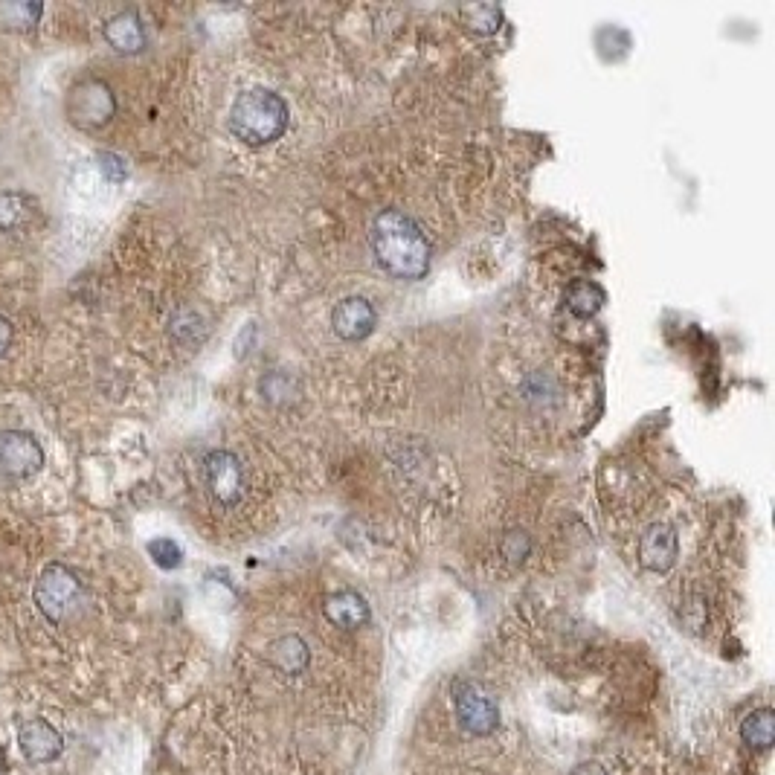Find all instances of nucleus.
<instances>
[{
	"label": "nucleus",
	"instance_id": "nucleus-1",
	"mask_svg": "<svg viewBox=\"0 0 775 775\" xmlns=\"http://www.w3.org/2000/svg\"><path fill=\"white\" fill-rule=\"evenodd\" d=\"M372 253L395 279L416 282L430 268V244L416 221L401 209H384L372 221Z\"/></svg>",
	"mask_w": 775,
	"mask_h": 775
},
{
	"label": "nucleus",
	"instance_id": "nucleus-2",
	"mask_svg": "<svg viewBox=\"0 0 775 775\" xmlns=\"http://www.w3.org/2000/svg\"><path fill=\"white\" fill-rule=\"evenodd\" d=\"M288 128V105L273 90H247L230 111V131L247 146H268Z\"/></svg>",
	"mask_w": 775,
	"mask_h": 775
},
{
	"label": "nucleus",
	"instance_id": "nucleus-3",
	"mask_svg": "<svg viewBox=\"0 0 775 775\" xmlns=\"http://www.w3.org/2000/svg\"><path fill=\"white\" fill-rule=\"evenodd\" d=\"M64 117L82 131H99L117 117V96L105 79H79L64 96Z\"/></svg>",
	"mask_w": 775,
	"mask_h": 775
},
{
	"label": "nucleus",
	"instance_id": "nucleus-4",
	"mask_svg": "<svg viewBox=\"0 0 775 775\" xmlns=\"http://www.w3.org/2000/svg\"><path fill=\"white\" fill-rule=\"evenodd\" d=\"M44 465H47V453L35 433L21 427L0 430V477L9 482H27L38 477Z\"/></svg>",
	"mask_w": 775,
	"mask_h": 775
},
{
	"label": "nucleus",
	"instance_id": "nucleus-5",
	"mask_svg": "<svg viewBox=\"0 0 775 775\" xmlns=\"http://www.w3.org/2000/svg\"><path fill=\"white\" fill-rule=\"evenodd\" d=\"M82 596V581L79 575L70 567H64L59 561L47 564L41 569L32 598L38 604V610L50 619V622H61L67 616V610L79 601Z\"/></svg>",
	"mask_w": 775,
	"mask_h": 775
},
{
	"label": "nucleus",
	"instance_id": "nucleus-6",
	"mask_svg": "<svg viewBox=\"0 0 775 775\" xmlns=\"http://www.w3.org/2000/svg\"><path fill=\"white\" fill-rule=\"evenodd\" d=\"M453 706H456V720L465 732L485 738L497 732L500 726V709L497 703L474 683H459L453 688Z\"/></svg>",
	"mask_w": 775,
	"mask_h": 775
},
{
	"label": "nucleus",
	"instance_id": "nucleus-7",
	"mask_svg": "<svg viewBox=\"0 0 775 775\" xmlns=\"http://www.w3.org/2000/svg\"><path fill=\"white\" fill-rule=\"evenodd\" d=\"M204 471H207L212 497L221 506H236L244 494V471H241L239 459L230 450H212L204 462Z\"/></svg>",
	"mask_w": 775,
	"mask_h": 775
},
{
	"label": "nucleus",
	"instance_id": "nucleus-8",
	"mask_svg": "<svg viewBox=\"0 0 775 775\" xmlns=\"http://www.w3.org/2000/svg\"><path fill=\"white\" fill-rule=\"evenodd\" d=\"M680 555V537L674 532V526L668 523H654L645 529V535L639 540V564L651 572H668L677 564Z\"/></svg>",
	"mask_w": 775,
	"mask_h": 775
},
{
	"label": "nucleus",
	"instance_id": "nucleus-9",
	"mask_svg": "<svg viewBox=\"0 0 775 775\" xmlns=\"http://www.w3.org/2000/svg\"><path fill=\"white\" fill-rule=\"evenodd\" d=\"M102 35H105L108 47L122 56H137L146 47V27L134 9H122L117 15H111L102 27Z\"/></svg>",
	"mask_w": 775,
	"mask_h": 775
},
{
	"label": "nucleus",
	"instance_id": "nucleus-10",
	"mask_svg": "<svg viewBox=\"0 0 775 775\" xmlns=\"http://www.w3.org/2000/svg\"><path fill=\"white\" fill-rule=\"evenodd\" d=\"M331 326L343 340H363L375 328V308L363 297L343 299L331 314Z\"/></svg>",
	"mask_w": 775,
	"mask_h": 775
},
{
	"label": "nucleus",
	"instance_id": "nucleus-11",
	"mask_svg": "<svg viewBox=\"0 0 775 775\" xmlns=\"http://www.w3.org/2000/svg\"><path fill=\"white\" fill-rule=\"evenodd\" d=\"M265 656H268V662L276 671H282V674H288V677L302 674V671L308 668V662H311V651H308L305 639H299L297 633H288V636L273 639L268 645V651H265Z\"/></svg>",
	"mask_w": 775,
	"mask_h": 775
},
{
	"label": "nucleus",
	"instance_id": "nucleus-12",
	"mask_svg": "<svg viewBox=\"0 0 775 775\" xmlns=\"http://www.w3.org/2000/svg\"><path fill=\"white\" fill-rule=\"evenodd\" d=\"M326 619L334 627L358 630V627L369 622V604H366V598L352 593V590L334 593V596L326 601Z\"/></svg>",
	"mask_w": 775,
	"mask_h": 775
},
{
	"label": "nucleus",
	"instance_id": "nucleus-13",
	"mask_svg": "<svg viewBox=\"0 0 775 775\" xmlns=\"http://www.w3.org/2000/svg\"><path fill=\"white\" fill-rule=\"evenodd\" d=\"M21 746L30 761H50L53 755H59L61 735L47 723H30L21 729Z\"/></svg>",
	"mask_w": 775,
	"mask_h": 775
},
{
	"label": "nucleus",
	"instance_id": "nucleus-14",
	"mask_svg": "<svg viewBox=\"0 0 775 775\" xmlns=\"http://www.w3.org/2000/svg\"><path fill=\"white\" fill-rule=\"evenodd\" d=\"M741 741L755 752H767L775 744V712L773 709H755L741 723Z\"/></svg>",
	"mask_w": 775,
	"mask_h": 775
},
{
	"label": "nucleus",
	"instance_id": "nucleus-15",
	"mask_svg": "<svg viewBox=\"0 0 775 775\" xmlns=\"http://www.w3.org/2000/svg\"><path fill=\"white\" fill-rule=\"evenodd\" d=\"M32 218V198L18 189L0 192V233H15Z\"/></svg>",
	"mask_w": 775,
	"mask_h": 775
},
{
	"label": "nucleus",
	"instance_id": "nucleus-16",
	"mask_svg": "<svg viewBox=\"0 0 775 775\" xmlns=\"http://www.w3.org/2000/svg\"><path fill=\"white\" fill-rule=\"evenodd\" d=\"M604 305V291L596 282H575L567 291V308L575 317H593Z\"/></svg>",
	"mask_w": 775,
	"mask_h": 775
},
{
	"label": "nucleus",
	"instance_id": "nucleus-17",
	"mask_svg": "<svg viewBox=\"0 0 775 775\" xmlns=\"http://www.w3.org/2000/svg\"><path fill=\"white\" fill-rule=\"evenodd\" d=\"M41 12L44 6L38 3H9V6H0V21L6 27H35L41 21Z\"/></svg>",
	"mask_w": 775,
	"mask_h": 775
},
{
	"label": "nucleus",
	"instance_id": "nucleus-18",
	"mask_svg": "<svg viewBox=\"0 0 775 775\" xmlns=\"http://www.w3.org/2000/svg\"><path fill=\"white\" fill-rule=\"evenodd\" d=\"M151 561L160 569H178L183 564V552L172 537H154L149 540Z\"/></svg>",
	"mask_w": 775,
	"mask_h": 775
},
{
	"label": "nucleus",
	"instance_id": "nucleus-19",
	"mask_svg": "<svg viewBox=\"0 0 775 775\" xmlns=\"http://www.w3.org/2000/svg\"><path fill=\"white\" fill-rule=\"evenodd\" d=\"M529 549H532V540L526 532H508L506 540H503V555H506L508 561H523L526 555H529Z\"/></svg>",
	"mask_w": 775,
	"mask_h": 775
},
{
	"label": "nucleus",
	"instance_id": "nucleus-20",
	"mask_svg": "<svg viewBox=\"0 0 775 775\" xmlns=\"http://www.w3.org/2000/svg\"><path fill=\"white\" fill-rule=\"evenodd\" d=\"M99 169L105 172V178L111 180V183H122V180L128 178L125 160H122L120 154H114V151H102L99 154Z\"/></svg>",
	"mask_w": 775,
	"mask_h": 775
},
{
	"label": "nucleus",
	"instance_id": "nucleus-21",
	"mask_svg": "<svg viewBox=\"0 0 775 775\" xmlns=\"http://www.w3.org/2000/svg\"><path fill=\"white\" fill-rule=\"evenodd\" d=\"M12 340H15V326L6 314H0V358L12 349Z\"/></svg>",
	"mask_w": 775,
	"mask_h": 775
},
{
	"label": "nucleus",
	"instance_id": "nucleus-22",
	"mask_svg": "<svg viewBox=\"0 0 775 775\" xmlns=\"http://www.w3.org/2000/svg\"><path fill=\"white\" fill-rule=\"evenodd\" d=\"M569 775H607V770H604L601 764H596V761H584V764H578Z\"/></svg>",
	"mask_w": 775,
	"mask_h": 775
},
{
	"label": "nucleus",
	"instance_id": "nucleus-23",
	"mask_svg": "<svg viewBox=\"0 0 775 775\" xmlns=\"http://www.w3.org/2000/svg\"><path fill=\"white\" fill-rule=\"evenodd\" d=\"M3 770H6V761H3V755H0V775H3Z\"/></svg>",
	"mask_w": 775,
	"mask_h": 775
}]
</instances>
